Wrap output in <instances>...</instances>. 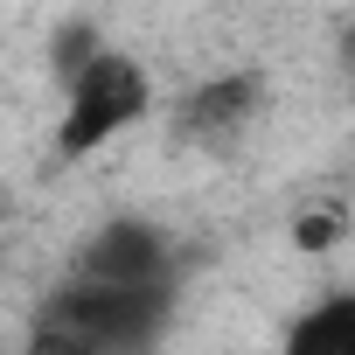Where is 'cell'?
Instances as JSON below:
<instances>
[{"instance_id": "cell-1", "label": "cell", "mask_w": 355, "mask_h": 355, "mask_svg": "<svg viewBox=\"0 0 355 355\" xmlns=\"http://www.w3.org/2000/svg\"><path fill=\"white\" fill-rule=\"evenodd\" d=\"M167 320H174V293H132V286H105V279L70 272L49 293L35 341H49V348H146L167 334Z\"/></svg>"}, {"instance_id": "cell-6", "label": "cell", "mask_w": 355, "mask_h": 355, "mask_svg": "<svg viewBox=\"0 0 355 355\" xmlns=\"http://www.w3.org/2000/svg\"><path fill=\"white\" fill-rule=\"evenodd\" d=\"M98 49H112V42L98 35V21H56V35H49V77H56V84H70Z\"/></svg>"}, {"instance_id": "cell-2", "label": "cell", "mask_w": 355, "mask_h": 355, "mask_svg": "<svg viewBox=\"0 0 355 355\" xmlns=\"http://www.w3.org/2000/svg\"><path fill=\"white\" fill-rule=\"evenodd\" d=\"M153 112V77L125 56V49H98L70 84H63V125H56V153L84 160L98 146H112L125 125H139Z\"/></svg>"}, {"instance_id": "cell-3", "label": "cell", "mask_w": 355, "mask_h": 355, "mask_svg": "<svg viewBox=\"0 0 355 355\" xmlns=\"http://www.w3.org/2000/svg\"><path fill=\"white\" fill-rule=\"evenodd\" d=\"M70 272L132 286V293H182V244H174V230H160L146 216H112L77 244Z\"/></svg>"}, {"instance_id": "cell-7", "label": "cell", "mask_w": 355, "mask_h": 355, "mask_svg": "<svg viewBox=\"0 0 355 355\" xmlns=\"http://www.w3.org/2000/svg\"><path fill=\"white\" fill-rule=\"evenodd\" d=\"M334 63H341V77H348V84H355V21H348V28H341V42H334Z\"/></svg>"}, {"instance_id": "cell-4", "label": "cell", "mask_w": 355, "mask_h": 355, "mask_svg": "<svg viewBox=\"0 0 355 355\" xmlns=\"http://www.w3.org/2000/svg\"><path fill=\"white\" fill-rule=\"evenodd\" d=\"M258 112H265V77L258 70H223V77L189 84L167 105V132L182 146H202V153H230L258 125Z\"/></svg>"}, {"instance_id": "cell-5", "label": "cell", "mask_w": 355, "mask_h": 355, "mask_svg": "<svg viewBox=\"0 0 355 355\" xmlns=\"http://www.w3.org/2000/svg\"><path fill=\"white\" fill-rule=\"evenodd\" d=\"M293 355H355V293H327L286 327Z\"/></svg>"}]
</instances>
